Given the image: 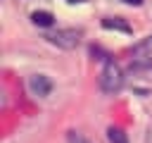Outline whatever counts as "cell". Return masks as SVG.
I'll use <instances>...</instances> for the list:
<instances>
[{
  "mask_svg": "<svg viewBox=\"0 0 152 143\" xmlns=\"http://www.w3.org/2000/svg\"><path fill=\"white\" fill-rule=\"evenodd\" d=\"M121 83H124V74H121L119 64L112 62V60H107L104 67H102V74H100V86H102V91H104V93H116V91L121 88Z\"/></svg>",
  "mask_w": 152,
  "mask_h": 143,
  "instance_id": "1",
  "label": "cell"
},
{
  "mask_svg": "<svg viewBox=\"0 0 152 143\" xmlns=\"http://www.w3.org/2000/svg\"><path fill=\"white\" fill-rule=\"evenodd\" d=\"M48 38H50V43H55V45H59V48H66V50L78 45V33L71 31V29H62V31L48 36Z\"/></svg>",
  "mask_w": 152,
  "mask_h": 143,
  "instance_id": "2",
  "label": "cell"
},
{
  "mask_svg": "<svg viewBox=\"0 0 152 143\" xmlns=\"http://www.w3.org/2000/svg\"><path fill=\"white\" fill-rule=\"evenodd\" d=\"M28 88H31L33 95L45 98V95H50V91H52V81H50L45 74H36V76L28 79Z\"/></svg>",
  "mask_w": 152,
  "mask_h": 143,
  "instance_id": "3",
  "label": "cell"
},
{
  "mask_svg": "<svg viewBox=\"0 0 152 143\" xmlns=\"http://www.w3.org/2000/svg\"><path fill=\"white\" fill-rule=\"evenodd\" d=\"M150 67H152V52H145L140 48L131 60V69H150Z\"/></svg>",
  "mask_w": 152,
  "mask_h": 143,
  "instance_id": "4",
  "label": "cell"
},
{
  "mask_svg": "<svg viewBox=\"0 0 152 143\" xmlns=\"http://www.w3.org/2000/svg\"><path fill=\"white\" fill-rule=\"evenodd\" d=\"M31 19H33V24H36V26H52V21H55V17H52L50 12H45V10L33 12V14H31Z\"/></svg>",
  "mask_w": 152,
  "mask_h": 143,
  "instance_id": "5",
  "label": "cell"
},
{
  "mask_svg": "<svg viewBox=\"0 0 152 143\" xmlns=\"http://www.w3.org/2000/svg\"><path fill=\"white\" fill-rule=\"evenodd\" d=\"M102 26L104 29H114V31H121V33H131V26L121 19H102Z\"/></svg>",
  "mask_w": 152,
  "mask_h": 143,
  "instance_id": "6",
  "label": "cell"
},
{
  "mask_svg": "<svg viewBox=\"0 0 152 143\" xmlns=\"http://www.w3.org/2000/svg\"><path fill=\"white\" fill-rule=\"evenodd\" d=\"M107 138H109V143H128L126 133H124L121 129H116V126H109V131H107Z\"/></svg>",
  "mask_w": 152,
  "mask_h": 143,
  "instance_id": "7",
  "label": "cell"
},
{
  "mask_svg": "<svg viewBox=\"0 0 152 143\" xmlns=\"http://www.w3.org/2000/svg\"><path fill=\"white\" fill-rule=\"evenodd\" d=\"M69 143H88V141H86L83 136H78L76 131H71V133H69Z\"/></svg>",
  "mask_w": 152,
  "mask_h": 143,
  "instance_id": "8",
  "label": "cell"
},
{
  "mask_svg": "<svg viewBox=\"0 0 152 143\" xmlns=\"http://www.w3.org/2000/svg\"><path fill=\"white\" fill-rule=\"evenodd\" d=\"M126 5H142V0H124Z\"/></svg>",
  "mask_w": 152,
  "mask_h": 143,
  "instance_id": "9",
  "label": "cell"
},
{
  "mask_svg": "<svg viewBox=\"0 0 152 143\" xmlns=\"http://www.w3.org/2000/svg\"><path fill=\"white\" fill-rule=\"evenodd\" d=\"M66 2H83V0H66Z\"/></svg>",
  "mask_w": 152,
  "mask_h": 143,
  "instance_id": "10",
  "label": "cell"
},
{
  "mask_svg": "<svg viewBox=\"0 0 152 143\" xmlns=\"http://www.w3.org/2000/svg\"><path fill=\"white\" fill-rule=\"evenodd\" d=\"M150 143H152V129H150Z\"/></svg>",
  "mask_w": 152,
  "mask_h": 143,
  "instance_id": "11",
  "label": "cell"
}]
</instances>
